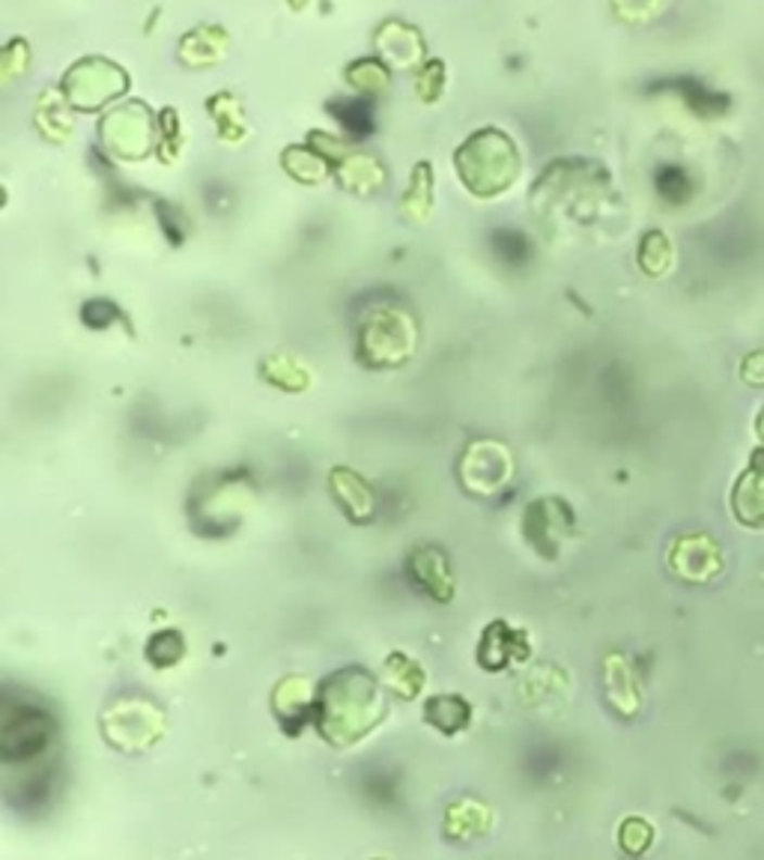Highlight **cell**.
<instances>
[{"label":"cell","mask_w":764,"mask_h":860,"mask_svg":"<svg viewBox=\"0 0 764 860\" xmlns=\"http://www.w3.org/2000/svg\"><path fill=\"white\" fill-rule=\"evenodd\" d=\"M457 167L469 189L481 198H493L511 189L520 177V150L499 129H481L457 150Z\"/></svg>","instance_id":"obj_1"},{"label":"cell","mask_w":764,"mask_h":860,"mask_svg":"<svg viewBox=\"0 0 764 860\" xmlns=\"http://www.w3.org/2000/svg\"><path fill=\"white\" fill-rule=\"evenodd\" d=\"M672 568L684 580L704 583L714 573H720V547L708 535H684L672 547Z\"/></svg>","instance_id":"obj_2"},{"label":"cell","mask_w":764,"mask_h":860,"mask_svg":"<svg viewBox=\"0 0 764 860\" xmlns=\"http://www.w3.org/2000/svg\"><path fill=\"white\" fill-rule=\"evenodd\" d=\"M731 511L750 529H764V448L752 452L747 472L731 490Z\"/></svg>","instance_id":"obj_3"},{"label":"cell","mask_w":764,"mask_h":860,"mask_svg":"<svg viewBox=\"0 0 764 860\" xmlns=\"http://www.w3.org/2000/svg\"><path fill=\"white\" fill-rule=\"evenodd\" d=\"M675 261V249L663 230H648L639 242V269L645 275H663Z\"/></svg>","instance_id":"obj_4"},{"label":"cell","mask_w":764,"mask_h":860,"mask_svg":"<svg viewBox=\"0 0 764 860\" xmlns=\"http://www.w3.org/2000/svg\"><path fill=\"white\" fill-rule=\"evenodd\" d=\"M668 0H609L615 18L624 24H648L654 22L660 12L666 10Z\"/></svg>","instance_id":"obj_5"},{"label":"cell","mask_w":764,"mask_h":860,"mask_svg":"<svg viewBox=\"0 0 764 860\" xmlns=\"http://www.w3.org/2000/svg\"><path fill=\"white\" fill-rule=\"evenodd\" d=\"M660 177H666V182H660L657 179V189H660V198H666V201H684L690 191H687V177L680 174L678 165H668L660 170Z\"/></svg>","instance_id":"obj_6"},{"label":"cell","mask_w":764,"mask_h":860,"mask_svg":"<svg viewBox=\"0 0 764 860\" xmlns=\"http://www.w3.org/2000/svg\"><path fill=\"white\" fill-rule=\"evenodd\" d=\"M740 374H743V380L752 382V385H764V353H752V356L743 362Z\"/></svg>","instance_id":"obj_7"},{"label":"cell","mask_w":764,"mask_h":860,"mask_svg":"<svg viewBox=\"0 0 764 860\" xmlns=\"http://www.w3.org/2000/svg\"><path fill=\"white\" fill-rule=\"evenodd\" d=\"M759 433H762V440H764V413L759 416Z\"/></svg>","instance_id":"obj_8"}]
</instances>
